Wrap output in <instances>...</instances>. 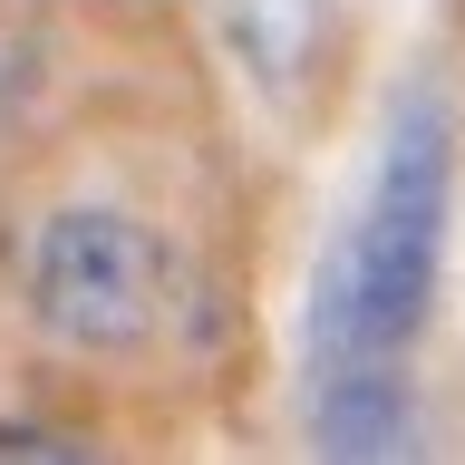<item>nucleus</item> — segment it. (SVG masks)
<instances>
[{"instance_id":"f257e3e1","label":"nucleus","mask_w":465,"mask_h":465,"mask_svg":"<svg viewBox=\"0 0 465 465\" xmlns=\"http://www.w3.org/2000/svg\"><path fill=\"white\" fill-rule=\"evenodd\" d=\"M446 203H456V126L446 97H398L378 174L349 232L311 282V369H398L436 311L446 272Z\"/></svg>"},{"instance_id":"f03ea898","label":"nucleus","mask_w":465,"mask_h":465,"mask_svg":"<svg viewBox=\"0 0 465 465\" xmlns=\"http://www.w3.org/2000/svg\"><path fill=\"white\" fill-rule=\"evenodd\" d=\"M29 311L58 349H145L165 320V242L126 203H58L29 232Z\"/></svg>"},{"instance_id":"7ed1b4c3","label":"nucleus","mask_w":465,"mask_h":465,"mask_svg":"<svg viewBox=\"0 0 465 465\" xmlns=\"http://www.w3.org/2000/svg\"><path fill=\"white\" fill-rule=\"evenodd\" d=\"M223 29L232 68L272 97V107H311L349 49V0H203Z\"/></svg>"},{"instance_id":"20e7f679","label":"nucleus","mask_w":465,"mask_h":465,"mask_svg":"<svg viewBox=\"0 0 465 465\" xmlns=\"http://www.w3.org/2000/svg\"><path fill=\"white\" fill-rule=\"evenodd\" d=\"M311 436L320 456H407V369H311Z\"/></svg>"},{"instance_id":"39448f33","label":"nucleus","mask_w":465,"mask_h":465,"mask_svg":"<svg viewBox=\"0 0 465 465\" xmlns=\"http://www.w3.org/2000/svg\"><path fill=\"white\" fill-rule=\"evenodd\" d=\"M0 456H78V446L49 436V427H0Z\"/></svg>"}]
</instances>
